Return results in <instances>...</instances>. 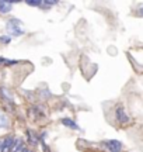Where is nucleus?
<instances>
[{"instance_id": "20e7f679", "label": "nucleus", "mask_w": 143, "mask_h": 152, "mask_svg": "<svg viewBox=\"0 0 143 152\" xmlns=\"http://www.w3.org/2000/svg\"><path fill=\"white\" fill-rule=\"evenodd\" d=\"M14 140L13 138H7L3 144H1V152H11L13 147H14Z\"/></svg>"}, {"instance_id": "f03ea898", "label": "nucleus", "mask_w": 143, "mask_h": 152, "mask_svg": "<svg viewBox=\"0 0 143 152\" xmlns=\"http://www.w3.org/2000/svg\"><path fill=\"white\" fill-rule=\"evenodd\" d=\"M104 147L110 152H121L122 151V144L116 140H110V141L104 142Z\"/></svg>"}, {"instance_id": "9d476101", "label": "nucleus", "mask_w": 143, "mask_h": 152, "mask_svg": "<svg viewBox=\"0 0 143 152\" xmlns=\"http://www.w3.org/2000/svg\"><path fill=\"white\" fill-rule=\"evenodd\" d=\"M28 6H42V1H27Z\"/></svg>"}, {"instance_id": "9b49d317", "label": "nucleus", "mask_w": 143, "mask_h": 152, "mask_svg": "<svg viewBox=\"0 0 143 152\" xmlns=\"http://www.w3.org/2000/svg\"><path fill=\"white\" fill-rule=\"evenodd\" d=\"M0 41H3V42H9V41H10V38L9 37H0Z\"/></svg>"}, {"instance_id": "0eeeda50", "label": "nucleus", "mask_w": 143, "mask_h": 152, "mask_svg": "<svg viewBox=\"0 0 143 152\" xmlns=\"http://www.w3.org/2000/svg\"><path fill=\"white\" fill-rule=\"evenodd\" d=\"M24 151V144H22L21 140H17L14 142V147H13V151L11 152H22Z\"/></svg>"}, {"instance_id": "7ed1b4c3", "label": "nucleus", "mask_w": 143, "mask_h": 152, "mask_svg": "<svg viewBox=\"0 0 143 152\" xmlns=\"http://www.w3.org/2000/svg\"><path fill=\"white\" fill-rule=\"evenodd\" d=\"M115 118L118 123H121V124H126L128 121H129V117H128L126 111L124 110V107H118L115 111Z\"/></svg>"}, {"instance_id": "423d86ee", "label": "nucleus", "mask_w": 143, "mask_h": 152, "mask_svg": "<svg viewBox=\"0 0 143 152\" xmlns=\"http://www.w3.org/2000/svg\"><path fill=\"white\" fill-rule=\"evenodd\" d=\"M11 3L10 1H0V13H9L11 10Z\"/></svg>"}, {"instance_id": "6e6552de", "label": "nucleus", "mask_w": 143, "mask_h": 152, "mask_svg": "<svg viewBox=\"0 0 143 152\" xmlns=\"http://www.w3.org/2000/svg\"><path fill=\"white\" fill-rule=\"evenodd\" d=\"M7 125H9V120H7V117H6L4 114L0 111V128H4Z\"/></svg>"}, {"instance_id": "f8f14e48", "label": "nucleus", "mask_w": 143, "mask_h": 152, "mask_svg": "<svg viewBox=\"0 0 143 152\" xmlns=\"http://www.w3.org/2000/svg\"><path fill=\"white\" fill-rule=\"evenodd\" d=\"M139 14L143 17V7H140V10H139Z\"/></svg>"}, {"instance_id": "39448f33", "label": "nucleus", "mask_w": 143, "mask_h": 152, "mask_svg": "<svg viewBox=\"0 0 143 152\" xmlns=\"http://www.w3.org/2000/svg\"><path fill=\"white\" fill-rule=\"evenodd\" d=\"M62 124L65 125V127L72 128V130H79V125H77L72 118H63V120H62Z\"/></svg>"}, {"instance_id": "f257e3e1", "label": "nucleus", "mask_w": 143, "mask_h": 152, "mask_svg": "<svg viewBox=\"0 0 143 152\" xmlns=\"http://www.w3.org/2000/svg\"><path fill=\"white\" fill-rule=\"evenodd\" d=\"M7 31L10 35H22L24 34V30L21 28V21L20 20H17V18H13V20H9L7 23Z\"/></svg>"}, {"instance_id": "1a4fd4ad", "label": "nucleus", "mask_w": 143, "mask_h": 152, "mask_svg": "<svg viewBox=\"0 0 143 152\" xmlns=\"http://www.w3.org/2000/svg\"><path fill=\"white\" fill-rule=\"evenodd\" d=\"M56 1H42V7H52L55 6Z\"/></svg>"}]
</instances>
